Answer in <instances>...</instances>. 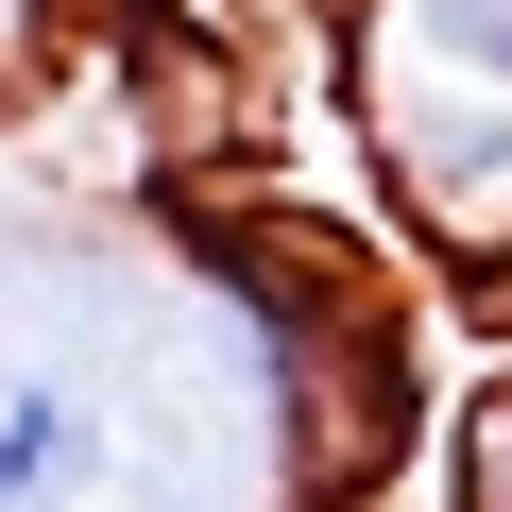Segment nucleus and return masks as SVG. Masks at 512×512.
Returning a JSON list of instances; mask_svg holds the SVG:
<instances>
[{"label":"nucleus","mask_w":512,"mask_h":512,"mask_svg":"<svg viewBox=\"0 0 512 512\" xmlns=\"http://www.w3.org/2000/svg\"><path fill=\"white\" fill-rule=\"evenodd\" d=\"M359 137L444 274H512V0H359Z\"/></svg>","instance_id":"nucleus-1"},{"label":"nucleus","mask_w":512,"mask_h":512,"mask_svg":"<svg viewBox=\"0 0 512 512\" xmlns=\"http://www.w3.org/2000/svg\"><path fill=\"white\" fill-rule=\"evenodd\" d=\"M86 444H103V427H86L69 376H0V512H52V495L86 478Z\"/></svg>","instance_id":"nucleus-2"},{"label":"nucleus","mask_w":512,"mask_h":512,"mask_svg":"<svg viewBox=\"0 0 512 512\" xmlns=\"http://www.w3.org/2000/svg\"><path fill=\"white\" fill-rule=\"evenodd\" d=\"M444 512H512V359L444 410Z\"/></svg>","instance_id":"nucleus-3"}]
</instances>
